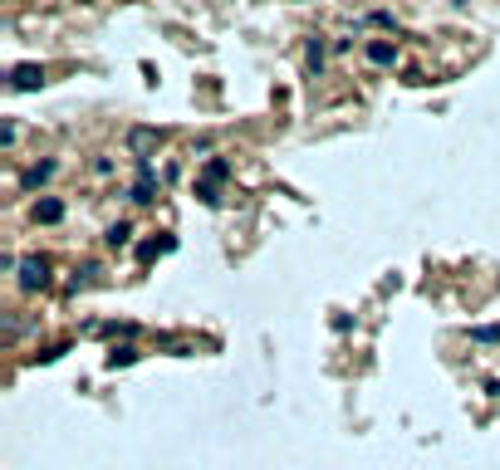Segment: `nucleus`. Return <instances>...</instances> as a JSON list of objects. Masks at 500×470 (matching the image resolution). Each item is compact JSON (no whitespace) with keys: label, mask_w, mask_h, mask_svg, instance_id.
I'll return each instance as SVG.
<instances>
[{"label":"nucleus","mask_w":500,"mask_h":470,"mask_svg":"<svg viewBox=\"0 0 500 470\" xmlns=\"http://www.w3.org/2000/svg\"><path fill=\"white\" fill-rule=\"evenodd\" d=\"M368 25H383V30H398V15L393 10H373V15H363Z\"/></svg>","instance_id":"nucleus-13"},{"label":"nucleus","mask_w":500,"mask_h":470,"mask_svg":"<svg viewBox=\"0 0 500 470\" xmlns=\"http://www.w3.org/2000/svg\"><path fill=\"white\" fill-rule=\"evenodd\" d=\"M138 358H142V353H138L133 343H113V348H108V358H103V368H113V373H118V368H128V363H138Z\"/></svg>","instance_id":"nucleus-9"},{"label":"nucleus","mask_w":500,"mask_h":470,"mask_svg":"<svg viewBox=\"0 0 500 470\" xmlns=\"http://www.w3.org/2000/svg\"><path fill=\"white\" fill-rule=\"evenodd\" d=\"M363 54H368V64H378V69H393V64H398V44H393V39H368Z\"/></svg>","instance_id":"nucleus-6"},{"label":"nucleus","mask_w":500,"mask_h":470,"mask_svg":"<svg viewBox=\"0 0 500 470\" xmlns=\"http://www.w3.org/2000/svg\"><path fill=\"white\" fill-rule=\"evenodd\" d=\"M54 172H59V162H35V167H30V172H25V177H20V187H25V191L44 187V182H49V177H54Z\"/></svg>","instance_id":"nucleus-10"},{"label":"nucleus","mask_w":500,"mask_h":470,"mask_svg":"<svg viewBox=\"0 0 500 470\" xmlns=\"http://www.w3.org/2000/svg\"><path fill=\"white\" fill-rule=\"evenodd\" d=\"M157 142H162V128H133V132H128V147H133L138 162H152L147 152H152Z\"/></svg>","instance_id":"nucleus-5"},{"label":"nucleus","mask_w":500,"mask_h":470,"mask_svg":"<svg viewBox=\"0 0 500 470\" xmlns=\"http://www.w3.org/2000/svg\"><path fill=\"white\" fill-rule=\"evenodd\" d=\"M231 182V162L226 157H206V167H201V182H197V196H201V206H221L226 196H221V187Z\"/></svg>","instance_id":"nucleus-1"},{"label":"nucleus","mask_w":500,"mask_h":470,"mask_svg":"<svg viewBox=\"0 0 500 470\" xmlns=\"http://www.w3.org/2000/svg\"><path fill=\"white\" fill-rule=\"evenodd\" d=\"M44 284H49V260L25 255L20 260V289H44Z\"/></svg>","instance_id":"nucleus-3"},{"label":"nucleus","mask_w":500,"mask_h":470,"mask_svg":"<svg viewBox=\"0 0 500 470\" xmlns=\"http://www.w3.org/2000/svg\"><path fill=\"white\" fill-rule=\"evenodd\" d=\"M128 201H138V206H152L157 201V167L152 162H138V182L128 191Z\"/></svg>","instance_id":"nucleus-2"},{"label":"nucleus","mask_w":500,"mask_h":470,"mask_svg":"<svg viewBox=\"0 0 500 470\" xmlns=\"http://www.w3.org/2000/svg\"><path fill=\"white\" fill-rule=\"evenodd\" d=\"M167 250H177V235H162V240H142L138 245V265H152L157 255H167Z\"/></svg>","instance_id":"nucleus-8"},{"label":"nucleus","mask_w":500,"mask_h":470,"mask_svg":"<svg viewBox=\"0 0 500 470\" xmlns=\"http://www.w3.org/2000/svg\"><path fill=\"white\" fill-rule=\"evenodd\" d=\"M476 343H500V323H486V328H471Z\"/></svg>","instance_id":"nucleus-14"},{"label":"nucleus","mask_w":500,"mask_h":470,"mask_svg":"<svg viewBox=\"0 0 500 470\" xmlns=\"http://www.w3.org/2000/svg\"><path fill=\"white\" fill-rule=\"evenodd\" d=\"M486 392H491V397H500V382H491V387H486Z\"/></svg>","instance_id":"nucleus-15"},{"label":"nucleus","mask_w":500,"mask_h":470,"mask_svg":"<svg viewBox=\"0 0 500 470\" xmlns=\"http://www.w3.org/2000/svg\"><path fill=\"white\" fill-rule=\"evenodd\" d=\"M304 64H309L314 74L324 69V39H319V35H309V39H304Z\"/></svg>","instance_id":"nucleus-12"},{"label":"nucleus","mask_w":500,"mask_h":470,"mask_svg":"<svg viewBox=\"0 0 500 470\" xmlns=\"http://www.w3.org/2000/svg\"><path fill=\"white\" fill-rule=\"evenodd\" d=\"M128 240H133V225H128V221H113V225L103 230V245H108V250H118V245H128Z\"/></svg>","instance_id":"nucleus-11"},{"label":"nucleus","mask_w":500,"mask_h":470,"mask_svg":"<svg viewBox=\"0 0 500 470\" xmlns=\"http://www.w3.org/2000/svg\"><path fill=\"white\" fill-rule=\"evenodd\" d=\"M35 221H39V225H59V221H64V201H59V196H39V201H35Z\"/></svg>","instance_id":"nucleus-7"},{"label":"nucleus","mask_w":500,"mask_h":470,"mask_svg":"<svg viewBox=\"0 0 500 470\" xmlns=\"http://www.w3.org/2000/svg\"><path fill=\"white\" fill-rule=\"evenodd\" d=\"M39 84H44V69H39V64H15V69L5 74V89H20V94H25V89H39Z\"/></svg>","instance_id":"nucleus-4"}]
</instances>
